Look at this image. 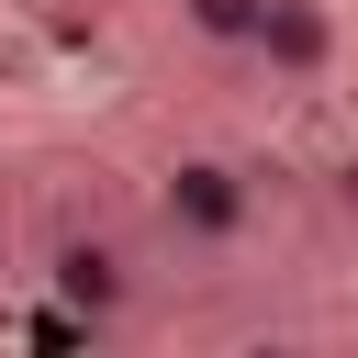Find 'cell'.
<instances>
[{"mask_svg":"<svg viewBox=\"0 0 358 358\" xmlns=\"http://www.w3.org/2000/svg\"><path fill=\"white\" fill-rule=\"evenodd\" d=\"M157 224H168V246H201V257H224V246L257 224V179H246L235 157L190 145V157H168V168H157Z\"/></svg>","mask_w":358,"mask_h":358,"instance_id":"obj_1","label":"cell"},{"mask_svg":"<svg viewBox=\"0 0 358 358\" xmlns=\"http://www.w3.org/2000/svg\"><path fill=\"white\" fill-rule=\"evenodd\" d=\"M45 291H56V313H67V324H90V336H123V324L145 313L134 246H123V235H101V224H67V235L45 246Z\"/></svg>","mask_w":358,"mask_h":358,"instance_id":"obj_2","label":"cell"},{"mask_svg":"<svg viewBox=\"0 0 358 358\" xmlns=\"http://www.w3.org/2000/svg\"><path fill=\"white\" fill-rule=\"evenodd\" d=\"M246 56L268 67V90H324V67H336V11H324V0H268Z\"/></svg>","mask_w":358,"mask_h":358,"instance_id":"obj_3","label":"cell"},{"mask_svg":"<svg viewBox=\"0 0 358 358\" xmlns=\"http://www.w3.org/2000/svg\"><path fill=\"white\" fill-rule=\"evenodd\" d=\"M257 11H268V0H179V34L213 45V56H246V45H257Z\"/></svg>","mask_w":358,"mask_h":358,"instance_id":"obj_4","label":"cell"}]
</instances>
